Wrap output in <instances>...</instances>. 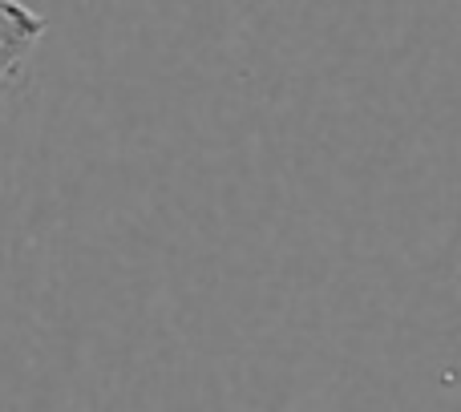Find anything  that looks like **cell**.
I'll return each instance as SVG.
<instances>
[{"label": "cell", "mask_w": 461, "mask_h": 412, "mask_svg": "<svg viewBox=\"0 0 461 412\" xmlns=\"http://www.w3.org/2000/svg\"><path fill=\"white\" fill-rule=\"evenodd\" d=\"M49 21L41 13H32L21 0H0V89L24 65V57L32 53L41 37H45Z\"/></svg>", "instance_id": "1"}]
</instances>
